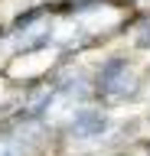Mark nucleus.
Segmentation results:
<instances>
[{
  "label": "nucleus",
  "mask_w": 150,
  "mask_h": 156,
  "mask_svg": "<svg viewBox=\"0 0 150 156\" xmlns=\"http://www.w3.org/2000/svg\"><path fill=\"white\" fill-rule=\"evenodd\" d=\"M140 88H144V81L127 55L101 58L98 72H95V98L111 101V104H124V101H134L140 94Z\"/></svg>",
  "instance_id": "f257e3e1"
},
{
  "label": "nucleus",
  "mask_w": 150,
  "mask_h": 156,
  "mask_svg": "<svg viewBox=\"0 0 150 156\" xmlns=\"http://www.w3.org/2000/svg\"><path fill=\"white\" fill-rule=\"evenodd\" d=\"M65 133L72 140H98L108 133V114L91 104H75L69 124H65Z\"/></svg>",
  "instance_id": "f03ea898"
},
{
  "label": "nucleus",
  "mask_w": 150,
  "mask_h": 156,
  "mask_svg": "<svg viewBox=\"0 0 150 156\" xmlns=\"http://www.w3.org/2000/svg\"><path fill=\"white\" fill-rule=\"evenodd\" d=\"M127 29H130V36H134V46L150 52V10H137V13H130Z\"/></svg>",
  "instance_id": "7ed1b4c3"
}]
</instances>
